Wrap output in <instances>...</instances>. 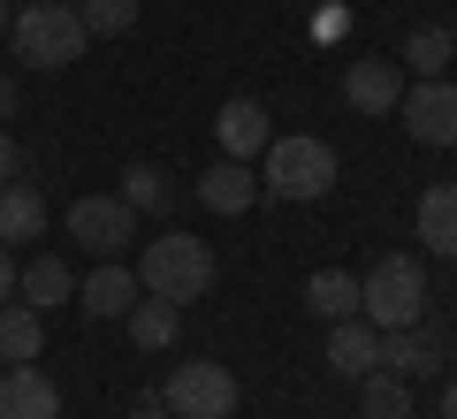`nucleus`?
<instances>
[{"label": "nucleus", "mask_w": 457, "mask_h": 419, "mask_svg": "<svg viewBox=\"0 0 457 419\" xmlns=\"http://www.w3.org/2000/svg\"><path fill=\"white\" fill-rule=\"evenodd\" d=\"M213 274H221V259H213V244H198L191 229H168V237H153L145 252H137V290L168 297V306H198V297L213 290Z\"/></svg>", "instance_id": "obj_1"}, {"label": "nucleus", "mask_w": 457, "mask_h": 419, "mask_svg": "<svg viewBox=\"0 0 457 419\" xmlns=\"http://www.w3.org/2000/svg\"><path fill=\"white\" fill-rule=\"evenodd\" d=\"M427 306H435V290H427L420 252H381L359 274V321H374V328H411V321H427Z\"/></svg>", "instance_id": "obj_2"}, {"label": "nucleus", "mask_w": 457, "mask_h": 419, "mask_svg": "<svg viewBox=\"0 0 457 419\" xmlns=\"http://www.w3.org/2000/svg\"><path fill=\"white\" fill-rule=\"evenodd\" d=\"M260 191L290 198V206L328 198V191H336V146H328V138H312V130H282V138H267Z\"/></svg>", "instance_id": "obj_3"}, {"label": "nucleus", "mask_w": 457, "mask_h": 419, "mask_svg": "<svg viewBox=\"0 0 457 419\" xmlns=\"http://www.w3.org/2000/svg\"><path fill=\"white\" fill-rule=\"evenodd\" d=\"M8 38H16V62H31V69H69L92 46L77 0H23L16 23H8Z\"/></svg>", "instance_id": "obj_4"}, {"label": "nucleus", "mask_w": 457, "mask_h": 419, "mask_svg": "<svg viewBox=\"0 0 457 419\" xmlns=\"http://www.w3.org/2000/svg\"><path fill=\"white\" fill-rule=\"evenodd\" d=\"M161 404L176 419H237V373L221 358H191V366H168Z\"/></svg>", "instance_id": "obj_5"}, {"label": "nucleus", "mask_w": 457, "mask_h": 419, "mask_svg": "<svg viewBox=\"0 0 457 419\" xmlns=\"http://www.w3.org/2000/svg\"><path fill=\"white\" fill-rule=\"evenodd\" d=\"M69 244H84L92 259H122L137 244V214L122 206L114 191H92V198H69Z\"/></svg>", "instance_id": "obj_6"}, {"label": "nucleus", "mask_w": 457, "mask_h": 419, "mask_svg": "<svg viewBox=\"0 0 457 419\" xmlns=\"http://www.w3.org/2000/svg\"><path fill=\"white\" fill-rule=\"evenodd\" d=\"M396 114H404V130L420 146H457V84L450 77H411Z\"/></svg>", "instance_id": "obj_7"}, {"label": "nucleus", "mask_w": 457, "mask_h": 419, "mask_svg": "<svg viewBox=\"0 0 457 419\" xmlns=\"http://www.w3.org/2000/svg\"><path fill=\"white\" fill-rule=\"evenodd\" d=\"M381 373H396V381H427V373H442V328L435 321L381 328Z\"/></svg>", "instance_id": "obj_8"}, {"label": "nucleus", "mask_w": 457, "mask_h": 419, "mask_svg": "<svg viewBox=\"0 0 457 419\" xmlns=\"http://www.w3.org/2000/svg\"><path fill=\"white\" fill-rule=\"evenodd\" d=\"M404 62H381V54H366V62H343V99L359 114H396V99H404Z\"/></svg>", "instance_id": "obj_9"}, {"label": "nucleus", "mask_w": 457, "mask_h": 419, "mask_svg": "<svg viewBox=\"0 0 457 419\" xmlns=\"http://www.w3.org/2000/svg\"><path fill=\"white\" fill-rule=\"evenodd\" d=\"M137 297H145L137 290V267H122V259H99V267L77 282V313L84 321H122Z\"/></svg>", "instance_id": "obj_10"}, {"label": "nucleus", "mask_w": 457, "mask_h": 419, "mask_svg": "<svg viewBox=\"0 0 457 419\" xmlns=\"http://www.w3.org/2000/svg\"><path fill=\"white\" fill-rule=\"evenodd\" d=\"M328 366L343 373V381H366V373L381 366V328L374 321H328Z\"/></svg>", "instance_id": "obj_11"}, {"label": "nucleus", "mask_w": 457, "mask_h": 419, "mask_svg": "<svg viewBox=\"0 0 457 419\" xmlns=\"http://www.w3.org/2000/svg\"><path fill=\"white\" fill-rule=\"evenodd\" d=\"M62 412V389L38 373V358L31 366H0V419H54Z\"/></svg>", "instance_id": "obj_12"}, {"label": "nucleus", "mask_w": 457, "mask_h": 419, "mask_svg": "<svg viewBox=\"0 0 457 419\" xmlns=\"http://www.w3.org/2000/svg\"><path fill=\"white\" fill-rule=\"evenodd\" d=\"M213 138H221V161H260L275 130H267V107H260V99H228V107L213 114Z\"/></svg>", "instance_id": "obj_13"}, {"label": "nucleus", "mask_w": 457, "mask_h": 419, "mask_svg": "<svg viewBox=\"0 0 457 419\" xmlns=\"http://www.w3.org/2000/svg\"><path fill=\"white\" fill-rule=\"evenodd\" d=\"M16 290H23V306H31V313H54V306H77V267H69L62 252H38L31 267L16 274Z\"/></svg>", "instance_id": "obj_14"}, {"label": "nucleus", "mask_w": 457, "mask_h": 419, "mask_svg": "<svg viewBox=\"0 0 457 419\" xmlns=\"http://www.w3.org/2000/svg\"><path fill=\"white\" fill-rule=\"evenodd\" d=\"M252 198H260V168L252 161H213L206 176H198V206L206 214H245Z\"/></svg>", "instance_id": "obj_15"}, {"label": "nucleus", "mask_w": 457, "mask_h": 419, "mask_svg": "<svg viewBox=\"0 0 457 419\" xmlns=\"http://www.w3.org/2000/svg\"><path fill=\"white\" fill-rule=\"evenodd\" d=\"M411 229H420V244H427L435 259H457V183H427Z\"/></svg>", "instance_id": "obj_16"}, {"label": "nucleus", "mask_w": 457, "mask_h": 419, "mask_svg": "<svg viewBox=\"0 0 457 419\" xmlns=\"http://www.w3.org/2000/svg\"><path fill=\"white\" fill-rule=\"evenodd\" d=\"M38 237H46L38 183H0V244H38Z\"/></svg>", "instance_id": "obj_17"}, {"label": "nucleus", "mask_w": 457, "mask_h": 419, "mask_svg": "<svg viewBox=\"0 0 457 419\" xmlns=\"http://www.w3.org/2000/svg\"><path fill=\"white\" fill-rule=\"evenodd\" d=\"M38 351H46V313L0 306V366H31Z\"/></svg>", "instance_id": "obj_18"}, {"label": "nucleus", "mask_w": 457, "mask_h": 419, "mask_svg": "<svg viewBox=\"0 0 457 419\" xmlns=\"http://www.w3.org/2000/svg\"><path fill=\"white\" fill-rule=\"evenodd\" d=\"M122 321H130V343H137V351H168V343L183 336V306H168V297H137Z\"/></svg>", "instance_id": "obj_19"}, {"label": "nucleus", "mask_w": 457, "mask_h": 419, "mask_svg": "<svg viewBox=\"0 0 457 419\" xmlns=\"http://www.w3.org/2000/svg\"><path fill=\"white\" fill-rule=\"evenodd\" d=\"M450 54H457V31H450V23H420V31L404 38V54H396V62H404V77H442V69H450Z\"/></svg>", "instance_id": "obj_20"}, {"label": "nucleus", "mask_w": 457, "mask_h": 419, "mask_svg": "<svg viewBox=\"0 0 457 419\" xmlns=\"http://www.w3.org/2000/svg\"><path fill=\"white\" fill-rule=\"evenodd\" d=\"M305 306H312V321H351V313H359V274L320 267V274L305 282Z\"/></svg>", "instance_id": "obj_21"}, {"label": "nucleus", "mask_w": 457, "mask_h": 419, "mask_svg": "<svg viewBox=\"0 0 457 419\" xmlns=\"http://www.w3.org/2000/svg\"><path fill=\"white\" fill-rule=\"evenodd\" d=\"M114 198H122L130 214H168V206H176V183H168L161 168L130 161V168H122V191H114Z\"/></svg>", "instance_id": "obj_22"}, {"label": "nucleus", "mask_w": 457, "mask_h": 419, "mask_svg": "<svg viewBox=\"0 0 457 419\" xmlns=\"http://www.w3.org/2000/svg\"><path fill=\"white\" fill-rule=\"evenodd\" d=\"M359 419H411V381H396V373H366L359 381Z\"/></svg>", "instance_id": "obj_23"}, {"label": "nucleus", "mask_w": 457, "mask_h": 419, "mask_svg": "<svg viewBox=\"0 0 457 419\" xmlns=\"http://www.w3.org/2000/svg\"><path fill=\"white\" fill-rule=\"evenodd\" d=\"M77 16H84L92 38H122L137 23V0H77Z\"/></svg>", "instance_id": "obj_24"}, {"label": "nucleus", "mask_w": 457, "mask_h": 419, "mask_svg": "<svg viewBox=\"0 0 457 419\" xmlns=\"http://www.w3.org/2000/svg\"><path fill=\"white\" fill-rule=\"evenodd\" d=\"M351 31V16H343V8H320V16H312V38H343Z\"/></svg>", "instance_id": "obj_25"}, {"label": "nucleus", "mask_w": 457, "mask_h": 419, "mask_svg": "<svg viewBox=\"0 0 457 419\" xmlns=\"http://www.w3.org/2000/svg\"><path fill=\"white\" fill-rule=\"evenodd\" d=\"M16 168H23V153H16V138L0 130V183H16Z\"/></svg>", "instance_id": "obj_26"}, {"label": "nucleus", "mask_w": 457, "mask_h": 419, "mask_svg": "<svg viewBox=\"0 0 457 419\" xmlns=\"http://www.w3.org/2000/svg\"><path fill=\"white\" fill-rule=\"evenodd\" d=\"M16 297V259H8V244H0V306Z\"/></svg>", "instance_id": "obj_27"}, {"label": "nucleus", "mask_w": 457, "mask_h": 419, "mask_svg": "<svg viewBox=\"0 0 457 419\" xmlns=\"http://www.w3.org/2000/svg\"><path fill=\"white\" fill-rule=\"evenodd\" d=\"M0 122H16V77L0 69Z\"/></svg>", "instance_id": "obj_28"}, {"label": "nucleus", "mask_w": 457, "mask_h": 419, "mask_svg": "<svg viewBox=\"0 0 457 419\" xmlns=\"http://www.w3.org/2000/svg\"><path fill=\"white\" fill-rule=\"evenodd\" d=\"M130 419H176V412H168L161 397H137V404H130Z\"/></svg>", "instance_id": "obj_29"}, {"label": "nucleus", "mask_w": 457, "mask_h": 419, "mask_svg": "<svg viewBox=\"0 0 457 419\" xmlns=\"http://www.w3.org/2000/svg\"><path fill=\"white\" fill-rule=\"evenodd\" d=\"M442 419H457V381H450V389H442Z\"/></svg>", "instance_id": "obj_30"}, {"label": "nucleus", "mask_w": 457, "mask_h": 419, "mask_svg": "<svg viewBox=\"0 0 457 419\" xmlns=\"http://www.w3.org/2000/svg\"><path fill=\"white\" fill-rule=\"evenodd\" d=\"M8 23H16V8H8V0H0V38H8Z\"/></svg>", "instance_id": "obj_31"}]
</instances>
